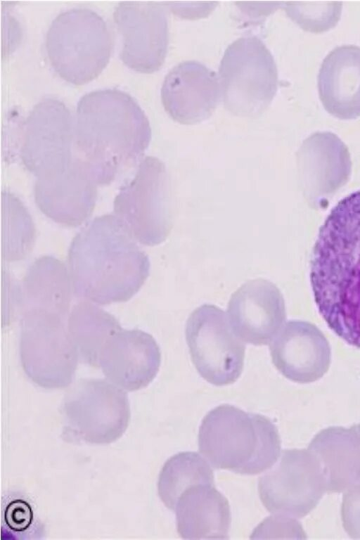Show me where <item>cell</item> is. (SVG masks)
<instances>
[{"label":"cell","instance_id":"cell-22","mask_svg":"<svg viewBox=\"0 0 360 540\" xmlns=\"http://www.w3.org/2000/svg\"><path fill=\"white\" fill-rule=\"evenodd\" d=\"M72 282L68 269L56 258L44 256L27 269L17 289V301L23 313L40 310L67 315L71 302Z\"/></svg>","mask_w":360,"mask_h":540},{"label":"cell","instance_id":"cell-1","mask_svg":"<svg viewBox=\"0 0 360 540\" xmlns=\"http://www.w3.org/2000/svg\"><path fill=\"white\" fill-rule=\"evenodd\" d=\"M310 281L328 327L360 349V190L342 199L321 226L312 251Z\"/></svg>","mask_w":360,"mask_h":540},{"label":"cell","instance_id":"cell-19","mask_svg":"<svg viewBox=\"0 0 360 540\" xmlns=\"http://www.w3.org/2000/svg\"><path fill=\"white\" fill-rule=\"evenodd\" d=\"M324 109L341 120L360 117V47L342 45L323 59L317 77Z\"/></svg>","mask_w":360,"mask_h":540},{"label":"cell","instance_id":"cell-11","mask_svg":"<svg viewBox=\"0 0 360 540\" xmlns=\"http://www.w3.org/2000/svg\"><path fill=\"white\" fill-rule=\"evenodd\" d=\"M185 336L192 362L204 380L224 386L239 378L245 347L221 309L209 304L197 307L187 319Z\"/></svg>","mask_w":360,"mask_h":540},{"label":"cell","instance_id":"cell-13","mask_svg":"<svg viewBox=\"0 0 360 540\" xmlns=\"http://www.w3.org/2000/svg\"><path fill=\"white\" fill-rule=\"evenodd\" d=\"M113 20L122 37L120 57L123 63L139 72L158 70L169 43L164 7L155 1H121L114 10Z\"/></svg>","mask_w":360,"mask_h":540},{"label":"cell","instance_id":"cell-24","mask_svg":"<svg viewBox=\"0 0 360 540\" xmlns=\"http://www.w3.org/2000/svg\"><path fill=\"white\" fill-rule=\"evenodd\" d=\"M197 484L214 486L212 470L198 453L181 452L164 464L158 482V495L167 508L174 510L182 493Z\"/></svg>","mask_w":360,"mask_h":540},{"label":"cell","instance_id":"cell-4","mask_svg":"<svg viewBox=\"0 0 360 540\" xmlns=\"http://www.w3.org/2000/svg\"><path fill=\"white\" fill-rule=\"evenodd\" d=\"M198 448L216 469L256 475L272 467L281 455L276 426L264 416L221 404L203 418Z\"/></svg>","mask_w":360,"mask_h":540},{"label":"cell","instance_id":"cell-10","mask_svg":"<svg viewBox=\"0 0 360 540\" xmlns=\"http://www.w3.org/2000/svg\"><path fill=\"white\" fill-rule=\"evenodd\" d=\"M20 356L27 376L37 385L50 390L72 383L79 360L63 318L40 310L23 313Z\"/></svg>","mask_w":360,"mask_h":540},{"label":"cell","instance_id":"cell-7","mask_svg":"<svg viewBox=\"0 0 360 540\" xmlns=\"http://www.w3.org/2000/svg\"><path fill=\"white\" fill-rule=\"evenodd\" d=\"M217 75L225 108L240 117L263 112L278 89L274 58L256 36L240 37L226 48Z\"/></svg>","mask_w":360,"mask_h":540},{"label":"cell","instance_id":"cell-23","mask_svg":"<svg viewBox=\"0 0 360 540\" xmlns=\"http://www.w3.org/2000/svg\"><path fill=\"white\" fill-rule=\"evenodd\" d=\"M67 327L79 360L94 367L99 366L107 341L122 328L115 316L89 302L74 306Z\"/></svg>","mask_w":360,"mask_h":540},{"label":"cell","instance_id":"cell-8","mask_svg":"<svg viewBox=\"0 0 360 540\" xmlns=\"http://www.w3.org/2000/svg\"><path fill=\"white\" fill-rule=\"evenodd\" d=\"M114 210L139 243L154 246L164 242L173 226L171 181L165 164L155 157L143 158L117 195Z\"/></svg>","mask_w":360,"mask_h":540},{"label":"cell","instance_id":"cell-20","mask_svg":"<svg viewBox=\"0 0 360 540\" xmlns=\"http://www.w3.org/2000/svg\"><path fill=\"white\" fill-rule=\"evenodd\" d=\"M307 449L322 471L326 491L345 492L360 485V423L332 426L318 432Z\"/></svg>","mask_w":360,"mask_h":540},{"label":"cell","instance_id":"cell-9","mask_svg":"<svg viewBox=\"0 0 360 540\" xmlns=\"http://www.w3.org/2000/svg\"><path fill=\"white\" fill-rule=\"evenodd\" d=\"M20 158L37 176L46 183L75 172L74 120L67 106L55 98L37 103L22 124Z\"/></svg>","mask_w":360,"mask_h":540},{"label":"cell","instance_id":"cell-2","mask_svg":"<svg viewBox=\"0 0 360 540\" xmlns=\"http://www.w3.org/2000/svg\"><path fill=\"white\" fill-rule=\"evenodd\" d=\"M151 139L149 120L136 101L118 89H102L78 101L74 155L96 185L108 184L139 164Z\"/></svg>","mask_w":360,"mask_h":540},{"label":"cell","instance_id":"cell-27","mask_svg":"<svg viewBox=\"0 0 360 540\" xmlns=\"http://www.w3.org/2000/svg\"><path fill=\"white\" fill-rule=\"evenodd\" d=\"M251 539H307L302 525L296 519L274 514L261 522L254 530Z\"/></svg>","mask_w":360,"mask_h":540},{"label":"cell","instance_id":"cell-15","mask_svg":"<svg viewBox=\"0 0 360 540\" xmlns=\"http://www.w3.org/2000/svg\"><path fill=\"white\" fill-rule=\"evenodd\" d=\"M221 98L218 75L194 60L175 65L165 76L161 88L165 110L182 124H195L209 118Z\"/></svg>","mask_w":360,"mask_h":540},{"label":"cell","instance_id":"cell-18","mask_svg":"<svg viewBox=\"0 0 360 540\" xmlns=\"http://www.w3.org/2000/svg\"><path fill=\"white\" fill-rule=\"evenodd\" d=\"M298 169L309 197L331 194L348 179L352 162L346 145L335 134L317 131L307 137L297 153Z\"/></svg>","mask_w":360,"mask_h":540},{"label":"cell","instance_id":"cell-3","mask_svg":"<svg viewBox=\"0 0 360 540\" xmlns=\"http://www.w3.org/2000/svg\"><path fill=\"white\" fill-rule=\"evenodd\" d=\"M136 242L115 215L86 224L69 250L75 293L101 305L130 300L150 272L149 259Z\"/></svg>","mask_w":360,"mask_h":540},{"label":"cell","instance_id":"cell-28","mask_svg":"<svg viewBox=\"0 0 360 540\" xmlns=\"http://www.w3.org/2000/svg\"><path fill=\"white\" fill-rule=\"evenodd\" d=\"M341 519L348 536L354 539H360V485L344 492Z\"/></svg>","mask_w":360,"mask_h":540},{"label":"cell","instance_id":"cell-17","mask_svg":"<svg viewBox=\"0 0 360 540\" xmlns=\"http://www.w3.org/2000/svg\"><path fill=\"white\" fill-rule=\"evenodd\" d=\"M160 362V347L151 335L139 329L121 328L107 341L99 366L108 381L133 392L154 380Z\"/></svg>","mask_w":360,"mask_h":540},{"label":"cell","instance_id":"cell-5","mask_svg":"<svg viewBox=\"0 0 360 540\" xmlns=\"http://www.w3.org/2000/svg\"><path fill=\"white\" fill-rule=\"evenodd\" d=\"M112 46L105 20L84 7L60 12L51 22L45 37L52 68L63 79L75 85L86 84L103 72Z\"/></svg>","mask_w":360,"mask_h":540},{"label":"cell","instance_id":"cell-26","mask_svg":"<svg viewBox=\"0 0 360 540\" xmlns=\"http://www.w3.org/2000/svg\"><path fill=\"white\" fill-rule=\"evenodd\" d=\"M6 213L11 216L7 217V225L11 229H7V232L11 234L6 236L11 237L6 246V258L13 261L21 259L30 251L33 241V224L27 212L18 200L13 196H6Z\"/></svg>","mask_w":360,"mask_h":540},{"label":"cell","instance_id":"cell-6","mask_svg":"<svg viewBox=\"0 0 360 540\" xmlns=\"http://www.w3.org/2000/svg\"><path fill=\"white\" fill-rule=\"evenodd\" d=\"M60 411L65 439L98 445L119 439L131 417L126 391L95 378L80 379L70 386Z\"/></svg>","mask_w":360,"mask_h":540},{"label":"cell","instance_id":"cell-16","mask_svg":"<svg viewBox=\"0 0 360 540\" xmlns=\"http://www.w3.org/2000/svg\"><path fill=\"white\" fill-rule=\"evenodd\" d=\"M272 363L288 380L313 382L328 371L331 359L329 343L314 325L291 320L269 344Z\"/></svg>","mask_w":360,"mask_h":540},{"label":"cell","instance_id":"cell-14","mask_svg":"<svg viewBox=\"0 0 360 540\" xmlns=\"http://www.w3.org/2000/svg\"><path fill=\"white\" fill-rule=\"evenodd\" d=\"M227 317L242 341L256 346L270 344L286 319L283 295L269 280L248 281L231 295Z\"/></svg>","mask_w":360,"mask_h":540},{"label":"cell","instance_id":"cell-25","mask_svg":"<svg viewBox=\"0 0 360 540\" xmlns=\"http://www.w3.org/2000/svg\"><path fill=\"white\" fill-rule=\"evenodd\" d=\"M288 16L302 30L320 33L333 28L340 19L342 2L338 1L283 2Z\"/></svg>","mask_w":360,"mask_h":540},{"label":"cell","instance_id":"cell-21","mask_svg":"<svg viewBox=\"0 0 360 540\" xmlns=\"http://www.w3.org/2000/svg\"><path fill=\"white\" fill-rule=\"evenodd\" d=\"M175 513L177 531L184 539H227L231 511L227 499L215 486L197 484L179 498Z\"/></svg>","mask_w":360,"mask_h":540},{"label":"cell","instance_id":"cell-12","mask_svg":"<svg viewBox=\"0 0 360 540\" xmlns=\"http://www.w3.org/2000/svg\"><path fill=\"white\" fill-rule=\"evenodd\" d=\"M274 465L259 479L263 505L273 514L304 518L326 492L316 458L308 449H285Z\"/></svg>","mask_w":360,"mask_h":540}]
</instances>
